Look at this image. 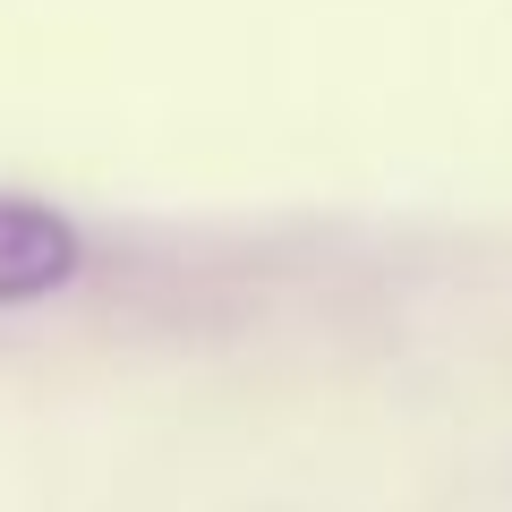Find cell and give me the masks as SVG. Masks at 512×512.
Masks as SVG:
<instances>
[{
  "label": "cell",
  "mask_w": 512,
  "mask_h": 512,
  "mask_svg": "<svg viewBox=\"0 0 512 512\" xmlns=\"http://www.w3.org/2000/svg\"><path fill=\"white\" fill-rule=\"evenodd\" d=\"M86 274V231L52 197L0 188V308H43Z\"/></svg>",
  "instance_id": "6da1fadb"
}]
</instances>
